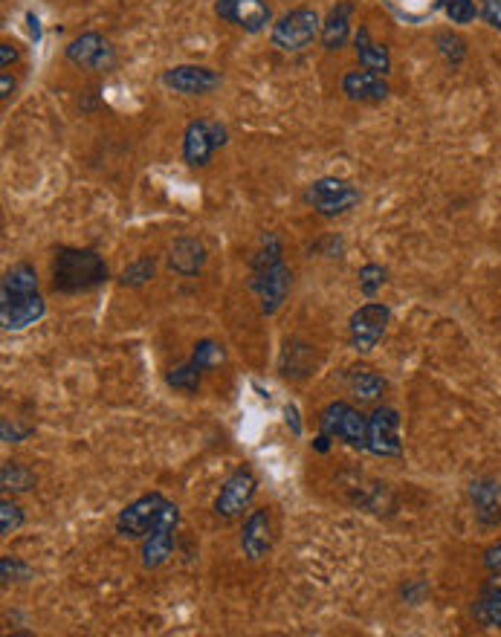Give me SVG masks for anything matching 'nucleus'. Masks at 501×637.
<instances>
[{
	"mask_svg": "<svg viewBox=\"0 0 501 637\" xmlns=\"http://www.w3.org/2000/svg\"><path fill=\"white\" fill-rule=\"evenodd\" d=\"M360 189L351 186L348 180H336V177H322L307 189V203L325 215V218H336L348 209H354L360 203Z\"/></svg>",
	"mask_w": 501,
	"mask_h": 637,
	"instance_id": "obj_6",
	"label": "nucleus"
},
{
	"mask_svg": "<svg viewBox=\"0 0 501 637\" xmlns=\"http://www.w3.org/2000/svg\"><path fill=\"white\" fill-rule=\"evenodd\" d=\"M192 365L200 368V371H212V368H218L223 362V348L215 342V339H200L195 345V351H192Z\"/></svg>",
	"mask_w": 501,
	"mask_h": 637,
	"instance_id": "obj_25",
	"label": "nucleus"
},
{
	"mask_svg": "<svg viewBox=\"0 0 501 637\" xmlns=\"http://www.w3.org/2000/svg\"><path fill=\"white\" fill-rule=\"evenodd\" d=\"M386 270L380 267V264H365L360 270V293L362 296H368V299H374L377 296V290L386 284Z\"/></svg>",
	"mask_w": 501,
	"mask_h": 637,
	"instance_id": "obj_28",
	"label": "nucleus"
},
{
	"mask_svg": "<svg viewBox=\"0 0 501 637\" xmlns=\"http://www.w3.org/2000/svg\"><path fill=\"white\" fill-rule=\"evenodd\" d=\"M154 278V258H140L134 261L125 273H122V284L125 287H142Z\"/></svg>",
	"mask_w": 501,
	"mask_h": 637,
	"instance_id": "obj_29",
	"label": "nucleus"
},
{
	"mask_svg": "<svg viewBox=\"0 0 501 637\" xmlns=\"http://www.w3.org/2000/svg\"><path fill=\"white\" fill-rule=\"evenodd\" d=\"M273 548V519H270V510L261 507V510H252L244 522V533H241V551L250 562H258L264 556L270 554Z\"/></svg>",
	"mask_w": 501,
	"mask_h": 637,
	"instance_id": "obj_16",
	"label": "nucleus"
},
{
	"mask_svg": "<svg viewBox=\"0 0 501 637\" xmlns=\"http://www.w3.org/2000/svg\"><path fill=\"white\" fill-rule=\"evenodd\" d=\"M319 429L331 438H339L348 446H354V449H368V417L360 415L345 400H336L322 412Z\"/></svg>",
	"mask_w": 501,
	"mask_h": 637,
	"instance_id": "obj_4",
	"label": "nucleus"
},
{
	"mask_svg": "<svg viewBox=\"0 0 501 637\" xmlns=\"http://www.w3.org/2000/svg\"><path fill=\"white\" fill-rule=\"evenodd\" d=\"M368 452L377 458H400L403 441H400V415L383 406L368 417Z\"/></svg>",
	"mask_w": 501,
	"mask_h": 637,
	"instance_id": "obj_12",
	"label": "nucleus"
},
{
	"mask_svg": "<svg viewBox=\"0 0 501 637\" xmlns=\"http://www.w3.org/2000/svg\"><path fill=\"white\" fill-rule=\"evenodd\" d=\"M0 484L9 493H27L35 487V472L24 464H18V461H6L3 470H0Z\"/></svg>",
	"mask_w": 501,
	"mask_h": 637,
	"instance_id": "obj_24",
	"label": "nucleus"
},
{
	"mask_svg": "<svg viewBox=\"0 0 501 637\" xmlns=\"http://www.w3.org/2000/svg\"><path fill=\"white\" fill-rule=\"evenodd\" d=\"M446 18L452 24H458V27L473 24L475 18H478V6H475V0H449L446 3Z\"/></svg>",
	"mask_w": 501,
	"mask_h": 637,
	"instance_id": "obj_30",
	"label": "nucleus"
},
{
	"mask_svg": "<svg viewBox=\"0 0 501 637\" xmlns=\"http://www.w3.org/2000/svg\"><path fill=\"white\" fill-rule=\"evenodd\" d=\"M177 522H180V510H177V504L168 501L163 516L157 519V525L148 530V536L142 542V565L145 568H160L163 562H168V556L174 551Z\"/></svg>",
	"mask_w": 501,
	"mask_h": 637,
	"instance_id": "obj_10",
	"label": "nucleus"
},
{
	"mask_svg": "<svg viewBox=\"0 0 501 637\" xmlns=\"http://www.w3.org/2000/svg\"><path fill=\"white\" fill-rule=\"evenodd\" d=\"M12 90H15V79H12L9 73H3V76H0V99L6 102V99L12 96Z\"/></svg>",
	"mask_w": 501,
	"mask_h": 637,
	"instance_id": "obj_37",
	"label": "nucleus"
},
{
	"mask_svg": "<svg viewBox=\"0 0 501 637\" xmlns=\"http://www.w3.org/2000/svg\"><path fill=\"white\" fill-rule=\"evenodd\" d=\"M322 35V21L313 9L299 6L293 12H287L273 24V44L281 53H302L313 44V38Z\"/></svg>",
	"mask_w": 501,
	"mask_h": 637,
	"instance_id": "obj_3",
	"label": "nucleus"
},
{
	"mask_svg": "<svg viewBox=\"0 0 501 637\" xmlns=\"http://www.w3.org/2000/svg\"><path fill=\"white\" fill-rule=\"evenodd\" d=\"M313 449H316V452H328V449H331V435H325V432H322V435L313 441Z\"/></svg>",
	"mask_w": 501,
	"mask_h": 637,
	"instance_id": "obj_40",
	"label": "nucleus"
},
{
	"mask_svg": "<svg viewBox=\"0 0 501 637\" xmlns=\"http://www.w3.org/2000/svg\"><path fill=\"white\" fill-rule=\"evenodd\" d=\"M473 614L484 626L501 629V574H487V580L481 585V594L475 600Z\"/></svg>",
	"mask_w": 501,
	"mask_h": 637,
	"instance_id": "obj_21",
	"label": "nucleus"
},
{
	"mask_svg": "<svg viewBox=\"0 0 501 637\" xmlns=\"http://www.w3.org/2000/svg\"><path fill=\"white\" fill-rule=\"evenodd\" d=\"M21 525H24V510L15 501H0V533L9 536V533H15Z\"/></svg>",
	"mask_w": 501,
	"mask_h": 637,
	"instance_id": "obj_31",
	"label": "nucleus"
},
{
	"mask_svg": "<svg viewBox=\"0 0 501 637\" xmlns=\"http://www.w3.org/2000/svg\"><path fill=\"white\" fill-rule=\"evenodd\" d=\"M168 499L163 493H145L137 501H131L119 516H116V533L122 539H145L148 530L157 525L163 516Z\"/></svg>",
	"mask_w": 501,
	"mask_h": 637,
	"instance_id": "obj_5",
	"label": "nucleus"
},
{
	"mask_svg": "<svg viewBox=\"0 0 501 637\" xmlns=\"http://www.w3.org/2000/svg\"><path fill=\"white\" fill-rule=\"evenodd\" d=\"M470 496L475 504V516L484 527L499 525L501 522V504H499V487L493 478H481L470 487Z\"/></svg>",
	"mask_w": 501,
	"mask_h": 637,
	"instance_id": "obj_20",
	"label": "nucleus"
},
{
	"mask_svg": "<svg viewBox=\"0 0 501 637\" xmlns=\"http://www.w3.org/2000/svg\"><path fill=\"white\" fill-rule=\"evenodd\" d=\"M481 15H484V21H487L490 27L501 32V0H484Z\"/></svg>",
	"mask_w": 501,
	"mask_h": 637,
	"instance_id": "obj_33",
	"label": "nucleus"
},
{
	"mask_svg": "<svg viewBox=\"0 0 501 637\" xmlns=\"http://www.w3.org/2000/svg\"><path fill=\"white\" fill-rule=\"evenodd\" d=\"M484 568H487V574H501V542L484 554Z\"/></svg>",
	"mask_w": 501,
	"mask_h": 637,
	"instance_id": "obj_35",
	"label": "nucleus"
},
{
	"mask_svg": "<svg viewBox=\"0 0 501 637\" xmlns=\"http://www.w3.org/2000/svg\"><path fill=\"white\" fill-rule=\"evenodd\" d=\"M0 429H3V441H6V444H18V441H24L29 435V429H18L15 423L9 426V420H3Z\"/></svg>",
	"mask_w": 501,
	"mask_h": 637,
	"instance_id": "obj_34",
	"label": "nucleus"
},
{
	"mask_svg": "<svg viewBox=\"0 0 501 637\" xmlns=\"http://www.w3.org/2000/svg\"><path fill=\"white\" fill-rule=\"evenodd\" d=\"M255 490H258L255 472H252L250 467L235 470L226 481H223L221 493H218V499H215V513L223 516V519H238V516H244V510H247L252 504V499H255Z\"/></svg>",
	"mask_w": 501,
	"mask_h": 637,
	"instance_id": "obj_9",
	"label": "nucleus"
},
{
	"mask_svg": "<svg viewBox=\"0 0 501 637\" xmlns=\"http://www.w3.org/2000/svg\"><path fill=\"white\" fill-rule=\"evenodd\" d=\"M15 61H18V50H15V44L3 41V44H0V64H3V67H9V64H15Z\"/></svg>",
	"mask_w": 501,
	"mask_h": 637,
	"instance_id": "obj_36",
	"label": "nucleus"
},
{
	"mask_svg": "<svg viewBox=\"0 0 501 637\" xmlns=\"http://www.w3.org/2000/svg\"><path fill=\"white\" fill-rule=\"evenodd\" d=\"M252 290L261 302V310L267 316H273L287 293H290V267L284 264V255H281V244L276 235H264V244L258 255L252 258Z\"/></svg>",
	"mask_w": 501,
	"mask_h": 637,
	"instance_id": "obj_1",
	"label": "nucleus"
},
{
	"mask_svg": "<svg viewBox=\"0 0 501 637\" xmlns=\"http://www.w3.org/2000/svg\"><path fill=\"white\" fill-rule=\"evenodd\" d=\"M351 15H354V3L351 0H342L331 9V15L325 18L322 24V44L325 50H342L351 38Z\"/></svg>",
	"mask_w": 501,
	"mask_h": 637,
	"instance_id": "obj_18",
	"label": "nucleus"
},
{
	"mask_svg": "<svg viewBox=\"0 0 501 637\" xmlns=\"http://www.w3.org/2000/svg\"><path fill=\"white\" fill-rule=\"evenodd\" d=\"M67 58L82 70H111L116 64V53L99 32H84L76 41H70Z\"/></svg>",
	"mask_w": 501,
	"mask_h": 637,
	"instance_id": "obj_14",
	"label": "nucleus"
},
{
	"mask_svg": "<svg viewBox=\"0 0 501 637\" xmlns=\"http://www.w3.org/2000/svg\"><path fill=\"white\" fill-rule=\"evenodd\" d=\"M226 145V128L215 119H195L183 134V157L192 168L209 166L212 154Z\"/></svg>",
	"mask_w": 501,
	"mask_h": 637,
	"instance_id": "obj_7",
	"label": "nucleus"
},
{
	"mask_svg": "<svg viewBox=\"0 0 501 637\" xmlns=\"http://www.w3.org/2000/svg\"><path fill=\"white\" fill-rule=\"evenodd\" d=\"M163 84L183 93V96H206L215 87H221V76L209 67H197V64H180L163 73Z\"/></svg>",
	"mask_w": 501,
	"mask_h": 637,
	"instance_id": "obj_15",
	"label": "nucleus"
},
{
	"mask_svg": "<svg viewBox=\"0 0 501 637\" xmlns=\"http://www.w3.org/2000/svg\"><path fill=\"white\" fill-rule=\"evenodd\" d=\"M348 383H351V391L360 397L362 403H374L386 391V380L380 374H374L371 368H354L351 377H348Z\"/></svg>",
	"mask_w": 501,
	"mask_h": 637,
	"instance_id": "obj_23",
	"label": "nucleus"
},
{
	"mask_svg": "<svg viewBox=\"0 0 501 637\" xmlns=\"http://www.w3.org/2000/svg\"><path fill=\"white\" fill-rule=\"evenodd\" d=\"M391 310L386 305H362L351 322H348V336H351V348L360 351V354H368L380 345V339L386 336V328H389Z\"/></svg>",
	"mask_w": 501,
	"mask_h": 637,
	"instance_id": "obj_8",
	"label": "nucleus"
},
{
	"mask_svg": "<svg viewBox=\"0 0 501 637\" xmlns=\"http://www.w3.org/2000/svg\"><path fill=\"white\" fill-rule=\"evenodd\" d=\"M342 93L354 102H383L389 96V84L371 70H351L342 79Z\"/></svg>",
	"mask_w": 501,
	"mask_h": 637,
	"instance_id": "obj_17",
	"label": "nucleus"
},
{
	"mask_svg": "<svg viewBox=\"0 0 501 637\" xmlns=\"http://www.w3.org/2000/svg\"><path fill=\"white\" fill-rule=\"evenodd\" d=\"M215 12H218L221 21L235 24L244 32H261L273 21V12L264 0H218Z\"/></svg>",
	"mask_w": 501,
	"mask_h": 637,
	"instance_id": "obj_13",
	"label": "nucleus"
},
{
	"mask_svg": "<svg viewBox=\"0 0 501 637\" xmlns=\"http://www.w3.org/2000/svg\"><path fill=\"white\" fill-rule=\"evenodd\" d=\"M284 415H287V423H293V432L299 435V432H302V423H299V412H296V406H287V409H284Z\"/></svg>",
	"mask_w": 501,
	"mask_h": 637,
	"instance_id": "obj_38",
	"label": "nucleus"
},
{
	"mask_svg": "<svg viewBox=\"0 0 501 637\" xmlns=\"http://www.w3.org/2000/svg\"><path fill=\"white\" fill-rule=\"evenodd\" d=\"M423 591H426V585H423V582H418L415 588H403V597H406V600H412V603H420L418 594H423Z\"/></svg>",
	"mask_w": 501,
	"mask_h": 637,
	"instance_id": "obj_39",
	"label": "nucleus"
},
{
	"mask_svg": "<svg viewBox=\"0 0 501 637\" xmlns=\"http://www.w3.org/2000/svg\"><path fill=\"white\" fill-rule=\"evenodd\" d=\"M29 32H32V38L38 41V35H41V27H38V18H35V15H29Z\"/></svg>",
	"mask_w": 501,
	"mask_h": 637,
	"instance_id": "obj_41",
	"label": "nucleus"
},
{
	"mask_svg": "<svg viewBox=\"0 0 501 637\" xmlns=\"http://www.w3.org/2000/svg\"><path fill=\"white\" fill-rule=\"evenodd\" d=\"M200 368H195L192 362H183V365H177L174 371H168V386L180 388V391H189V394H197V388H200Z\"/></svg>",
	"mask_w": 501,
	"mask_h": 637,
	"instance_id": "obj_27",
	"label": "nucleus"
},
{
	"mask_svg": "<svg viewBox=\"0 0 501 637\" xmlns=\"http://www.w3.org/2000/svg\"><path fill=\"white\" fill-rule=\"evenodd\" d=\"M206 264V247L197 238H180L168 252V267L180 276H197Z\"/></svg>",
	"mask_w": 501,
	"mask_h": 637,
	"instance_id": "obj_19",
	"label": "nucleus"
},
{
	"mask_svg": "<svg viewBox=\"0 0 501 637\" xmlns=\"http://www.w3.org/2000/svg\"><path fill=\"white\" fill-rule=\"evenodd\" d=\"M47 305L44 299L35 293H0V325L3 331H24L29 325H35L38 319H44Z\"/></svg>",
	"mask_w": 501,
	"mask_h": 637,
	"instance_id": "obj_11",
	"label": "nucleus"
},
{
	"mask_svg": "<svg viewBox=\"0 0 501 637\" xmlns=\"http://www.w3.org/2000/svg\"><path fill=\"white\" fill-rule=\"evenodd\" d=\"M29 577H32V571H29L24 562H18L12 556H3L0 559V580H3V585H9V582L15 580H29Z\"/></svg>",
	"mask_w": 501,
	"mask_h": 637,
	"instance_id": "obj_32",
	"label": "nucleus"
},
{
	"mask_svg": "<svg viewBox=\"0 0 501 637\" xmlns=\"http://www.w3.org/2000/svg\"><path fill=\"white\" fill-rule=\"evenodd\" d=\"M435 44H438L441 56H444L449 64H461V61L467 58V41H464L461 35H455L452 29L438 32V35H435Z\"/></svg>",
	"mask_w": 501,
	"mask_h": 637,
	"instance_id": "obj_26",
	"label": "nucleus"
},
{
	"mask_svg": "<svg viewBox=\"0 0 501 637\" xmlns=\"http://www.w3.org/2000/svg\"><path fill=\"white\" fill-rule=\"evenodd\" d=\"M357 58H360L362 70H371L377 76H386L391 70V56L389 50L377 41H371V32L360 27L357 32Z\"/></svg>",
	"mask_w": 501,
	"mask_h": 637,
	"instance_id": "obj_22",
	"label": "nucleus"
},
{
	"mask_svg": "<svg viewBox=\"0 0 501 637\" xmlns=\"http://www.w3.org/2000/svg\"><path fill=\"white\" fill-rule=\"evenodd\" d=\"M108 281V264L99 252L61 247L53 258V290L87 293Z\"/></svg>",
	"mask_w": 501,
	"mask_h": 637,
	"instance_id": "obj_2",
	"label": "nucleus"
}]
</instances>
